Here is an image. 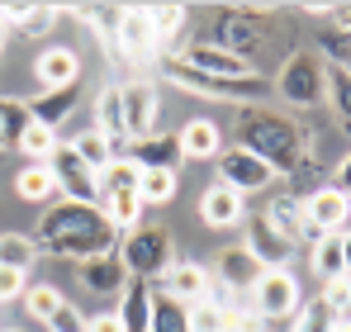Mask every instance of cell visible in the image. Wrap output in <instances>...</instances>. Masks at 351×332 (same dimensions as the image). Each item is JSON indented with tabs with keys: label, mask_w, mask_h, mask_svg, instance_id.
<instances>
[{
	"label": "cell",
	"mask_w": 351,
	"mask_h": 332,
	"mask_svg": "<svg viewBox=\"0 0 351 332\" xmlns=\"http://www.w3.org/2000/svg\"><path fill=\"white\" fill-rule=\"evenodd\" d=\"M34 242H38V252L62 257V261H86V257H100V252L119 247V237L105 223V214L95 204H71V200H58V204L43 209Z\"/></svg>",
	"instance_id": "cell-1"
},
{
	"label": "cell",
	"mask_w": 351,
	"mask_h": 332,
	"mask_svg": "<svg viewBox=\"0 0 351 332\" xmlns=\"http://www.w3.org/2000/svg\"><path fill=\"white\" fill-rule=\"evenodd\" d=\"M304 143H308V138H304V128H299L294 119H280V114H271V110H256V114H247L242 143H237V147L256 152L276 176H294V166L304 162Z\"/></svg>",
	"instance_id": "cell-2"
},
{
	"label": "cell",
	"mask_w": 351,
	"mask_h": 332,
	"mask_svg": "<svg viewBox=\"0 0 351 332\" xmlns=\"http://www.w3.org/2000/svg\"><path fill=\"white\" fill-rule=\"evenodd\" d=\"M114 252H119V261H123V276L147 280V285H157L176 266V242L162 223H138L133 233L119 237Z\"/></svg>",
	"instance_id": "cell-3"
},
{
	"label": "cell",
	"mask_w": 351,
	"mask_h": 332,
	"mask_svg": "<svg viewBox=\"0 0 351 332\" xmlns=\"http://www.w3.org/2000/svg\"><path fill=\"white\" fill-rule=\"evenodd\" d=\"M157 71H162V81H171L180 91H190V95H204V100H233V105H247V100H266V76H247V81H219V76H204V71H195V67H185L180 57L162 53L157 57Z\"/></svg>",
	"instance_id": "cell-4"
},
{
	"label": "cell",
	"mask_w": 351,
	"mask_h": 332,
	"mask_svg": "<svg viewBox=\"0 0 351 332\" xmlns=\"http://www.w3.org/2000/svg\"><path fill=\"white\" fill-rule=\"evenodd\" d=\"M261 14H266V5H261V10H256V5L214 10V24H209L204 43H214V48H223V53H233V57H247L256 48V38H261ZM247 62H252V57H247Z\"/></svg>",
	"instance_id": "cell-5"
},
{
	"label": "cell",
	"mask_w": 351,
	"mask_h": 332,
	"mask_svg": "<svg viewBox=\"0 0 351 332\" xmlns=\"http://www.w3.org/2000/svg\"><path fill=\"white\" fill-rule=\"evenodd\" d=\"M271 91H280V100L294 110H313L323 100V62L313 53H290Z\"/></svg>",
	"instance_id": "cell-6"
},
{
	"label": "cell",
	"mask_w": 351,
	"mask_h": 332,
	"mask_svg": "<svg viewBox=\"0 0 351 332\" xmlns=\"http://www.w3.org/2000/svg\"><path fill=\"white\" fill-rule=\"evenodd\" d=\"M304 304V285L290 266L285 271H261V280L252 285V313L256 318H290Z\"/></svg>",
	"instance_id": "cell-7"
},
{
	"label": "cell",
	"mask_w": 351,
	"mask_h": 332,
	"mask_svg": "<svg viewBox=\"0 0 351 332\" xmlns=\"http://www.w3.org/2000/svg\"><path fill=\"white\" fill-rule=\"evenodd\" d=\"M214 162H219V185L237 190L242 200H247V195H261V190H271V185L280 180L271 166L261 162L256 152H247V147H223Z\"/></svg>",
	"instance_id": "cell-8"
},
{
	"label": "cell",
	"mask_w": 351,
	"mask_h": 332,
	"mask_svg": "<svg viewBox=\"0 0 351 332\" xmlns=\"http://www.w3.org/2000/svg\"><path fill=\"white\" fill-rule=\"evenodd\" d=\"M48 171H53V185H58V200H71V204H100V180H95V171L81 162L76 152H71V143L48 157Z\"/></svg>",
	"instance_id": "cell-9"
},
{
	"label": "cell",
	"mask_w": 351,
	"mask_h": 332,
	"mask_svg": "<svg viewBox=\"0 0 351 332\" xmlns=\"http://www.w3.org/2000/svg\"><path fill=\"white\" fill-rule=\"evenodd\" d=\"M119 100H123V143H138L147 133H157V114H162V95L152 81H123L119 86Z\"/></svg>",
	"instance_id": "cell-10"
},
{
	"label": "cell",
	"mask_w": 351,
	"mask_h": 332,
	"mask_svg": "<svg viewBox=\"0 0 351 332\" xmlns=\"http://www.w3.org/2000/svg\"><path fill=\"white\" fill-rule=\"evenodd\" d=\"M114 43H119V57L123 62H157V48H162V38H157V29H152V19H147V10L143 5H123V14H119L114 24Z\"/></svg>",
	"instance_id": "cell-11"
},
{
	"label": "cell",
	"mask_w": 351,
	"mask_h": 332,
	"mask_svg": "<svg viewBox=\"0 0 351 332\" xmlns=\"http://www.w3.org/2000/svg\"><path fill=\"white\" fill-rule=\"evenodd\" d=\"M180 62H185V67H195V71H204V76H219V81H247V76H261V71H256V62L223 53V48L204 43V38H195V43L180 53Z\"/></svg>",
	"instance_id": "cell-12"
},
{
	"label": "cell",
	"mask_w": 351,
	"mask_h": 332,
	"mask_svg": "<svg viewBox=\"0 0 351 332\" xmlns=\"http://www.w3.org/2000/svg\"><path fill=\"white\" fill-rule=\"evenodd\" d=\"M204 271H209L214 285H223V289H233V294H252V285L261 280V261H256L242 242H233V247H223V252L214 257V266H204Z\"/></svg>",
	"instance_id": "cell-13"
},
{
	"label": "cell",
	"mask_w": 351,
	"mask_h": 332,
	"mask_svg": "<svg viewBox=\"0 0 351 332\" xmlns=\"http://www.w3.org/2000/svg\"><path fill=\"white\" fill-rule=\"evenodd\" d=\"M34 81H38L43 91H66V86H76V81H81V57H76V48L48 43L43 53L34 57Z\"/></svg>",
	"instance_id": "cell-14"
},
{
	"label": "cell",
	"mask_w": 351,
	"mask_h": 332,
	"mask_svg": "<svg viewBox=\"0 0 351 332\" xmlns=\"http://www.w3.org/2000/svg\"><path fill=\"white\" fill-rule=\"evenodd\" d=\"M304 223L323 237V233H342L347 228V214H351V200L342 195V190H332V185H323V190H313L304 204Z\"/></svg>",
	"instance_id": "cell-15"
},
{
	"label": "cell",
	"mask_w": 351,
	"mask_h": 332,
	"mask_svg": "<svg viewBox=\"0 0 351 332\" xmlns=\"http://www.w3.org/2000/svg\"><path fill=\"white\" fill-rule=\"evenodd\" d=\"M242 223H247L242 247L261 261V271H285V266H290V257H294L290 242H280V237H276V228L261 219V214H256V219H242Z\"/></svg>",
	"instance_id": "cell-16"
},
{
	"label": "cell",
	"mask_w": 351,
	"mask_h": 332,
	"mask_svg": "<svg viewBox=\"0 0 351 332\" xmlns=\"http://www.w3.org/2000/svg\"><path fill=\"white\" fill-rule=\"evenodd\" d=\"M176 147H180L185 162H214L223 152V128L214 119H190V123H180Z\"/></svg>",
	"instance_id": "cell-17"
},
{
	"label": "cell",
	"mask_w": 351,
	"mask_h": 332,
	"mask_svg": "<svg viewBox=\"0 0 351 332\" xmlns=\"http://www.w3.org/2000/svg\"><path fill=\"white\" fill-rule=\"evenodd\" d=\"M76 276H81V285H86L90 294H100V299H110V294H119V289L128 285L119 252H100V257H86V261H76Z\"/></svg>",
	"instance_id": "cell-18"
},
{
	"label": "cell",
	"mask_w": 351,
	"mask_h": 332,
	"mask_svg": "<svg viewBox=\"0 0 351 332\" xmlns=\"http://www.w3.org/2000/svg\"><path fill=\"white\" fill-rule=\"evenodd\" d=\"M152 289L157 285H147V280H128L123 289H119V328L123 332H152Z\"/></svg>",
	"instance_id": "cell-19"
},
{
	"label": "cell",
	"mask_w": 351,
	"mask_h": 332,
	"mask_svg": "<svg viewBox=\"0 0 351 332\" xmlns=\"http://www.w3.org/2000/svg\"><path fill=\"white\" fill-rule=\"evenodd\" d=\"M199 219L209 223V228H237V223L247 219V200L237 195V190H228V185H209L204 195H199Z\"/></svg>",
	"instance_id": "cell-20"
},
{
	"label": "cell",
	"mask_w": 351,
	"mask_h": 332,
	"mask_svg": "<svg viewBox=\"0 0 351 332\" xmlns=\"http://www.w3.org/2000/svg\"><path fill=\"white\" fill-rule=\"evenodd\" d=\"M308 261H313V276L323 280V285L347 280V276H351V261H347V228H342V233H323V237L313 242Z\"/></svg>",
	"instance_id": "cell-21"
},
{
	"label": "cell",
	"mask_w": 351,
	"mask_h": 332,
	"mask_svg": "<svg viewBox=\"0 0 351 332\" xmlns=\"http://www.w3.org/2000/svg\"><path fill=\"white\" fill-rule=\"evenodd\" d=\"M162 294H171L176 304H204V294H209V271L199 266V261H176L171 271L162 276Z\"/></svg>",
	"instance_id": "cell-22"
},
{
	"label": "cell",
	"mask_w": 351,
	"mask_h": 332,
	"mask_svg": "<svg viewBox=\"0 0 351 332\" xmlns=\"http://www.w3.org/2000/svg\"><path fill=\"white\" fill-rule=\"evenodd\" d=\"M62 14H66L62 5H19V0L0 5V19H5V29H19V34H29V38H38V34H53Z\"/></svg>",
	"instance_id": "cell-23"
},
{
	"label": "cell",
	"mask_w": 351,
	"mask_h": 332,
	"mask_svg": "<svg viewBox=\"0 0 351 332\" xmlns=\"http://www.w3.org/2000/svg\"><path fill=\"white\" fill-rule=\"evenodd\" d=\"M123 157L138 166V171H176L180 166V147H176V133H147Z\"/></svg>",
	"instance_id": "cell-24"
},
{
	"label": "cell",
	"mask_w": 351,
	"mask_h": 332,
	"mask_svg": "<svg viewBox=\"0 0 351 332\" xmlns=\"http://www.w3.org/2000/svg\"><path fill=\"white\" fill-rule=\"evenodd\" d=\"M76 105H81V91L66 86V91H43V95H34V100H29V114H34V123H43V128L58 133Z\"/></svg>",
	"instance_id": "cell-25"
},
{
	"label": "cell",
	"mask_w": 351,
	"mask_h": 332,
	"mask_svg": "<svg viewBox=\"0 0 351 332\" xmlns=\"http://www.w3.org/2000/svg\"><path fill=\"white\" fill-rule=\"evenodd\" d=\"M261 219L271 223V228H276V237H280V242H290V247H299V242H304V233H308L299 200H271V204L261 209Z\"/></svg>",
	"instance_id": "cell-26"
},
{
	"label": "cell",
	"mask_w": 351,
	"mask_h": 332,
	"mask_svg": "<svg viewBox=\"0 0 351 332\" xmlns=\"http://www.w3.org/2000/svg\"><path fill=\"white\" fill-rule=\"evenodd\" d=\"M95 209H100L105 223L114 228V237L133 233V228L143 223V200H138V195H100V204H95Z\"/></svg>",
	"instance_id": "cell-27"
},
{
	"label": "cell",
	"mask_w": 351,
	"mask_h": 332,
	"mask_svg": "<svg viewBox=\"0 0 351 332\" xmlns=\"http://www.w3.org/2000/svg\"><path fill=\"white\" fill-rule=\"evenodd\" d=\"M95 133L105 138V143H123V100H119V86H105L100 91V100H95Z\"/></svg>",
	"instance_id": "cell-28"
},
{
	"label": "cell",
	"mask_w": 351,
	"mask_h": 332,
	"mask_svg": "<svg viewBox=\"0 0 351 332\" xmlns=\"http://www.w3.org/2000/svg\"><path fill=\"white\" fill-rule=\"evenodd\" d=\"M323 100L347 123V114H351V67L347 62H323Z\"/></svg>",
	"instance_id": "cell-29"
},
{
	"label": "cell",
	"mask_w": 351,
	"mask_h": 332,
	"mask_svg": "<svg viewBox=\"0 0 351 332\" xmlns=\"http://www.w3.org/2000/svg\"><path fill=\"white\" fill-rule=\"evenodd\" d=\"M34 261H38V242H34L29 233H0V266H5V271L29 276Z\"/></svg>",
	"instance_id": "cell-30"
},
{
	"label": "cell",
	"mask_w": 351,
	"mask_h": 332,
	"mask_svg": "<svg viewBox=\"0 0 351 332\" xmlns=\"http://www.w3.org/2000/svg\"><path fill=\"white\" fill-rule=\"evenodd\" d=\"M14 195L19 200H29V204H48V200H58V185H53V171L48 166H19V176H14Z\"/></svg>",
	"instance_id": "cell-31"
},
{
	"label": "cell",
	"mask_w": 351,
	"mask_h": 332,
	"mask_svg": "<svg viewBox=\"0 0 351 332\" xmlns=\"http://www.w3.org/2000/svg\"><path fill=\"white\" fill-rule=\"evenodd\" d=\"M176 190H180V176H176V171H143V176H138V200H143V209L171 204Z\"/></svg>",
	"instance_id": "cell-32"
},
{
	"label": "cell",
	"mask_w": 351,
	"mask_h": 332,
	"mask_svg": "<svg viewBox=\"0 0 351 332\" xmlns=\"http://www.w3.org/2000/svg\"><path fill=\"white\" fill-rule=\"evenodd\" d=\"M138 166L128 162L123 152H119L114 162L105 166V171H95V180H100V195H138Z\"/></svg>",
	"instance_id": "cell-33"
},
{
	"label": "cell",
	"mask_w": 351,
	"mask_h": 332,
	"mask_svg": "<svg viewBox=\"0 0 351 332\" xmlns=\"http://www.w3.org/2000/svg\"><path fill=\"white\" fill-rule=\"evenodd\" d=\"M34 114H29V100L19 95H0V133H5V147H14L24 133H29Z\"/></svg>",
	"instance_id": "cell-34"
},
{
	"label": "cell",
	"mask_w": 351,
	"mask_h": 332,
	"mask_svg": "<svg viewBox=\"0 0 351 332\" xmlns=\"http://www.w3.org/2000/svg\"><path fill=\"white\" fill-rule=\"evenodd\" d=\"M58 143H62V138L53 133V128H43V123H29V133H24V138L14 143V152H19L24 162L43 166L48 157H53V152H58Z\"/></svg>",
	"instance_id": "cell-35"
},
{
	"label": "cell",
	"mask_w": 351,
	"mask_h": 332,
	"mask_svg": "<svg viewBox=\"0 0 351 332\" xmlns=\"http://www.w3.org/2000/svg\"><path fill=\"white\" fill-rule=\"evenodd\" d=\"M152 332H190L185 304H176L171 294H162V289H152Z\"/></svg>",
	"instance_id": "cell-36"
},
{
	"label": "cell",
	"mask_w": 351,
	"mask_h": 332,
	"mask_svg": "<svg viewBox=\"0 0 351 332\" xmlns=\"http://www.w3.org/2000/svg\"><path fill=\"white\" fill-rule=\"evenodd\" d=\"M66 299L58 285H29L24 294H19V304H24V313L34 318V323H48L53 313H58V304Z\"/></svg>",
	"instance_id": "cell-37"
},
{
	"label": "cell",
	"mask_w": 351,
	"mask_h": 332,
	"mask_svg": "<svg viewBox=\"0 0 351 332\" xmlns=\"http://www.w3.org/2000/svg\"><path fill=\"white\" fill-rule=\"evenodd\" d=\"M71 152H76L81 162L90 166V171H105V166H110V162L119 157V152H114V143H105V138H100L95 128H86L81 138H71Z\"/></svg>",
	"instance_id": "cell-38"
},
{
	"label": "cell",
	"mask_w": 351,
	"mask_h": 332,
	"mask_svg": "<svg viewBox=\"0 0 351 332\" xmlns=\"http://www.w3.org/2000/svg\"><path fill=\"white\" fill-rule=\"evenodd\" d=\"M332 323H337V313H332V304L323 294L299 304V313H294V332H332Z\"/></svg>",
	"instance_id": "cell-39"
},
{
	"label": "cell",
	"mask_w": 351,
	"mask_h": 332,
	"mask_svg": "<svg viewBox=\"0 0 351 332\" xmlns=\"http://www.w3.org/2000/svg\"><path fill=\"white\" fill-rule=\"evenodd\" d=\"M190 332H233V313L237 309H214L209 299L204 304H190Z\"/></svg>",
	"instance_id": "cell-40"
},
{
	"label": "cell",
	"mask_w": 351,
	"mask_h": 332,
	"mask_svg": "<svg viewBox=\"0 0 351 332\" xmlns=\"http://www.w3.org/2000/svg\"><path fill=\"white\" fill-rule=\"evenodd\" d=\"M143 10H147V19H152L157 38H176V34L185 29V19H190V10H185V5H143Z\"/></svg>",
	"instance_id": "cell-41"
},
{
	"label": "cell",
	"mask_w": 351,
	"mask_h": 332,
	"mask_svg": "<svg viewBox=\"0 0 351 332\" xmlns=\"http://www.w3.org/2000/svg\"><path fill=\"white\" fill-rule=\"evenodd\" d=\"M119 14H123V5H81L76 10V19L90 24V29H100V34H114Z\"/></svg>",
	"instance_id": "cell-42"
},
{
	"label": "cell",
	"mask_w": 351,
	"mask_h": 332,
	"mask_svg": "<svg viewBox=\"0 0 351 332\" xmlns=\"http://www.w3.org/2000/svg\"><path fill=\"white\" fill-rule=\"evenodd\" d=\"M48 332H86V313H81L71 299H62L58 313L48 318Z\"/></svg>",
	"instance_id": "cell-43"
},
{
	"label": "cell",
	"mask_w": 351,
	"mask_h": 332,
	"mask_svg": "<svg viewBox=\"0 0 351 332\" xmlns=\"http://www.w3.org/2000/svg\"><path fill=\"white\" fill-rule=\"evenodd\" d=\"M24 289H29V276H19V271H5V266H0V304L19 299Z\"/></svg>",
	"instance_id": "cell-44"
},
{
	"label": "cell",
	"mask_w": 351,
	"mask_h": 332,
	"mask_svg": "<svg viewBox=\"0 0 351 332\" xmlns=\"http://www.w3.org/2000/svg\"><path fill=\"white\" fill-rule=\"evenodd\" d=\"M86 332H123L114 318V309H105V313H86Z\"/></svg>",
	"instance_id": "cell-45"
},
{
	"label": "cell",
	"mask_w": 351,
	"mask_h": 332,
	"mask_svg": "<svg viewBox=\"0 0 351 332\" xmlns=\"http://www.w3.org/2000/svg\"><path fill=\"white\" fill-rule=\"evenodd\" d=\"M5 34H10V29H5V19H0V53H5Z\"/></svg>",
	"instance_id": "cell-46"
},
{
	"label": "cell",
	"mask_w": 351,
	"mask_h": 332,
	"mask_svg": "<svg viewBox=\"0 0 351 332\" xmlns=\"http://www.w3.org/2000/svg\"><path fill=\"white\" fill-rule=\"evenodd\" d=\"M0 332H29V328H0Z\"/></svg>",
	"instance_id": "cell-47"
},
{
	"label": "cell",
	"mask_w": 351,
	"mask_h": 332,
	"mask_svg": "<svg viewBox=\"0 0 351 332\" xmlns=\"http://www.w3.org/2000/svg\"><path fill=\"white\" fill-rule=\"evenodd\" d=\"M0 152H5V133H0Z\"/></svg>",
	"instance_id": "cell-48"
}]
</instances>
